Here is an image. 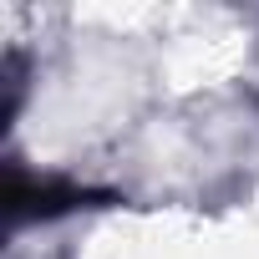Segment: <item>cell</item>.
Returning a JSON list of instances; mask_svg holds the SVG:
<instances>
[{
	"label": "cell",
	"mask_w": 259,
	"mask_h": 259,
	"mask_svg": "<svg viewBox=\"0 0 259 259\" xmlns=\"http://www.w3.org/2000/svg\"><path fill=\"white\" fill-rule=\"evenodd\" d=\"M97 193L76 188V183H61V178H31L21 168H11L6 178V213L11 224H26V219H56V213H71L81 203H92Z\"/></svg>",
	"instance_id": "1"
}]
</instances>
